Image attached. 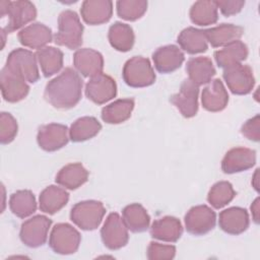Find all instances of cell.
<instances>
[{
	"label": "cell",
	"instance_id": "cell-27",
	"mask_svg": "<svg viewBox=\"0 0 260 260\" xmlns=\"http://www.w3.org/2000/svg\"><path fill=\"white\" fill-rule=\"evenodd\" d=\"M88 178V172L79 164H69L63 167L56 176V183L70 190L77 189L83 185Z\"/></svg>",
	"mask_w": 260,
	"mask_h": 260
},
{
	"label": "cell",
	"instance_id": "cell-8",
	"mask_svg": "<svg viewBox=\"0 0 260 260\" xmlns=\"http://www.w3.org/2000/svg\"><path fill=\"white\" fill-rule=\"evenodd\" d=\"M222 76L228 87L235 94H247L251 92L255 84L251 67L241 63L224 68Z\"/></svg>",
	"mask_w": 260,
	"mask_h": 260
},
{
	"label": "cell",
	"instance_id": "cell-26",
	"mask_svg": "<svg viewBox=\"0 0 260 260\" xmlns=\"http://www.w3.org/2000/svg\"><path fill=\"white\" fill-rule=\"evenodd\" d=\"M69 194L65 189L51 185L45 188L40 195V209L49 214H54L62 209L68 202Z\"/></svg>",
	"mask_w": 260,
	"mask_h": 260
},
{
	"label": "cell",
	"instance_id": "cell-18",
	"mask_svg": "<svg viewBox=\"0 0 260 260\" xmlns=\"http://www.w3.org/2000/svg\"><path fill=\"white\" fill-rule=\"evenodd\" d=\"M154 67L160 73H171L181 67L185 60L183 52L175 45L158 48L152 54Z\"/></svg>",
	"mask_w": 260,
	"mask_h": 260
},
{
	"label": "cell",
	"instance_id": "cell-28",
	"mask_svg": "<svg viewBox=\"0 0 260 260\" xmlns=\"http://www.w3.org/2000/svg\"><path fill=\"white\" fill-rule=\"evenodd\" d=\"M248 57V48L241 41H235L214 52V59L218 67L226 68L229 66L239 64Z\"/></svg>",
	"mask_w": 260,
	"mask_h": 260
},
{
	"label": "cell",
	"instance_id": "cell-42",
	"mask_svg": "<svg viewBox=\"0 0 260 260\" xmlns=\"http://www.w3.org/2000/svg\"><path fill=\"white\" fill-rule=\"evenodd\" d=\"M214 2L224 16H231L239 13L245 5V1L243 0H221Z\"/></svg>",
	"mask_w": 260,
	"mask_h": 260
},
{
	"label": "cell",
	"instance_id": "cell-37",
	"mask_svg": "<svg viewBox=\"0 0 260 260\" xmlns=\"http://www.w3.org/2000/svg\"><path fill=\"white\" fill-rule=\"evenodd\" d=\"M236 192L230 182L220 181L215 183L209 190L207 200L214 208L218 209L229 204L234 197Z\"/></svg>",
	"mask_w": 260,
	"mask_h": 260
},
{
	"label": "cell",
	"instance_id": "cell-39",
	"mask_svg": "<svg viewBox=\"0 0 260 260\" xmlns=\"http://www.w3.org/2000/svg\"><path fill=\"white\" fill-rule=\"evenodd\" d=\"M17 134V122L14 117L2 112L0 115V141L2 144L10 143Z\"/></svg>",
	"mask_w": 260,
	"mask_h": 260
},
{
	"label": "cell",
	"instance_id": "cell-9",
	"mask_svg": "<svg viewBox=\"0 0 260 260\" xmlns=\"http://www.w3.org/2000/svg\"><path fill=\"white\" fill-rule=\"evenodd\" d=\"M101 237L104 245L110 250H118L127 244L128 229L118 213L112 212L108 215L101 230Z\"/></svg>",
	"mask_w": 260,
	"mask_h": 260
},
{
	"label": "cell",
	"instance_id": "cell-30",
	"mask_svg": "<svg viewBox=\"0 0 260 260\" xmlns=\"http://www.w3.org/2000/svg\"><path fill=\"white\" fill-rule=\"evenodd\" d=\"M177 42L180 47L189 54L203 53L207 50V39L204 30L192 26L183 29Z\"/></svg>",
	"mask_w": 260,
	"mask_h": 260
},
{
	"label": "cell",
	"instance_id": "cell-10",
	"mask_svg": "<svg viewBox=\"0 0 260 260\" xmlns=\"http://www.w3.org/2000/svg\"><path fill=\"white\" fill-rule=\"evenodd\" d=\"M52 220L45 215H36L21 224L20 240L30 248H37L44 245L48 238V232Z\"/></svg>",
	"mask_w": 260,
	"mask_h": 260
},
{
	"label": "cell",
	"instance_id": "cell-20",
	"mask_svg": "<svg viewBox=\"0 0 260 260\" xmlns=\"http://www.w3.org/2000/svg\"><path fill=\"white\" fill-rule=\"evenodd\" d=\"M249 214L242 207H230L219 213V228L231 235H240L249 226Z\"/></svg>",
	"mask_w": 260,
	"mask_h": 260
},
{
	"label": "cell",
	"instance_id": "cell-4",
	"mask_svg": "<svg viewBox=\"0 0 260 260\" xmlns=\"http://www.w3.org/2000/svg\"><path fill=\"white\" fill-rule=\"evenodd\" d=\"M122 76L131 87H145L155 81V73L149 60L141 56H134L125 63Z\"/></svg>",
	"mask_w": 260,
	"mask_h": 260
},
{
	"label": "cell",
	"instance_id": "cell-21",
	"mask_svg": "<svg viewBox=\"0 0 260 260\" xmlns=\"http://www.w3.org/2000/svg\"><path fill=\"white\" fill-rule=\"evenodd\" d=\"M229 102V94L220 79L215 78L209 82L202 90L201 103L205 110L209 112L222 111Z\"/></svg>",
	"mask_w": 260,
	"mask_h": 260
},
{
	"label": "cell",
	"instance_id": "cell-33",
	"mask_svg": "<svg viewBox=\"0 0 260 260\" xmlns=\"http://www.w3.org/2000/svg\"><path fill=\"white\" fill-rule=\"evenodd\" d=\"M42 72L49 77L59 72L63 66V53L55 47H45L36 53Z\"/></svg>",
	"mask_w": 260,
	"mask_h": 260
},
{
	"label": "cell",
	"instance_id": "cell-11",
	"mask_svg": "<svg viewBox=\"0 0 260 260\" xmlns=\"http://www.w3.org/2000/svg\"><path fill=\"white\" fill-rule=\"evenodd\" d=\"M215 222L216 214L207 205L193 206L185 215L186 230L194 236L207 234L214 228Z\"/></svg>",
	"mask_w": 260,
	"mask_h": 260
},
{
	"label": "cell",
	"instance_id": "cell-44",
	"mask_svg": "<svg viewBox=\"0 0 260 260\" xmlns=\"http://www.w3.org/2000/svg\"><path fill=\"white\" fill-rule=\"evenodd\" d=\"M258 172H259V170L257 169V170H256V172H255L254 178H253V181H254V182L252 183V184H253V186H254V188L256 189V191H258V190H259V188H258V183H257V182H258Z\"/></svg>",
	"mask_w": 260,
	"mask_h": 260
},
{
	"label": "cell",
	"instance_id": "cell-32",
	"mask_svg": "<svg viewBox=\"0 0 260 260\" xmlns=\"http://www.w3.org/2000/svg\"><path fill=\"white\" fill-rule=\"evenodd\" d=\"M111 46L120 52H127L134 45V32L129 24L117 21L109 28L108 34Z\"/></svg>",
	"mask_w": 260,
	"mask_h": 260
},
{
	"label": "cell",
	"instance_id": "cell-17",
	"mask_svg": "<svg viewBox=\"0 0 260 260\" xmlns=\"http://www.w3.org/2000/svg\"><path fill=\"white\" fill-rule=\"evenodd\" d=\"M73 64L76 70L85 77H92L102 73L104 59L95 50L83 48L78 49L73 56Z\"/></svg>",
	"mask_w": 260,
	"mask_h": 260
},
{
	"label": "cell",
	"instance_id": "cell-36",
	"mask_svg": "<svg viewBox=\"0 0 260 260\" xmlns=\"http://www.w3.org/2000/svg\"><path fill=\"white\" fill-rule=\"evenodd\" d=\"M217 6L214 1H197L190 9V18L198 25H209L217 21Z\"/></svg>",
	"mask_w": 260,
	"mask_h": 260
},
{
	"label": "cell",
	"instance_id": "cell-7",
	"mask_svg": "<svg viewBox=\"0 0 260 260\" xmlns=\"http://www.w3.org/2000/svg\"><path fill=\"white\" fill-rule=\"evenodd\" d=\"M80 234L69 223H57L51 232L49 245L51 249L61 255L73 254L78 250Z\"/></svg>",
	"mask_w": 260,
	"mask_h": 260
},
{
	"label": "cell",
	"instance_id": "cell-16",
	"mask_svg": "<svg viewBox=\"0 0 260 260\" xmlns=\"http://www.w3.org/2000/svg\"><path fill=\"white\" fill-rule=\"evenodd\" d=\"M0 84L3 98L9 103H16L23 100L29 91L26 81L9 71L5 66L1 70Z\"/></svg>",
	"mask_w": 260,
	"mask_h": 260
},
{
	"label": "cell",
	"instance_id": "cell-40",
	"mask_svg": "<svg viewBox=\"0 0 260 260\" xmlns=\"http://www.w3.org/2000/svg\"><path fill=\"white\" fill-rule=\"evenodd\" d=\"M176 255V247L151 242L147 248V258L150 260L173 259Z\"/></svg>",
	"mask_w": 260,
	"mask_h": 260
},
{
	"label": "cell",
	"instance_id": "cell-5",
	"mask_svg": "<svg viewBox=\"0 0 260 260\" xmlns=\"http://www.w3.org/2000/svg\"><path fill=\"white\" fill-rule=\"evenodd\" d=\"M37 56L26 49H15L7 57L5 67L25 81L35 83L40 78Z\"/></svg>",
	"mask_w": 260,
	"mask_h": 260
},
{
	"label": "cell",
	"instance_id": "cell-43",
	"mask_svg": "<svg viewBox=\"0 0 260 260\" xmlns=\"http://www.w3.org/2000/svg\"><path fill=\"white\" fill-rule=\"evenodd\" d=\"M251 211L253 219L256 223L259 222V198H256L251 205Z\"/></svg>",
	"mask_w": 260,
	"mask_h": 260
},
{
	"label": "cell",
	"instance_id": "cell-24",
	"mask_svg": "<svg viewBox=\"0 0 260 260\" xmlns=\"http://www.w3.org/2000/svg\"><path fill=\"white\" fill-rule=\"evenodd\" d=\"M207 42L213 48L226 46L235 41H238L244 32L243 27L232 24V23H222L218 26L204 29Z\"/></svg>",
	"mask_w": 260,
	"mask_h": 260
},
{
	"label": "cell",
	"instance_id": "cell-6",
	"mask_svg": "<svg viewBox=\"0 0 260 260\" xmlns=\"http://www.w3.org/2000/svg\"><path fill=\"white\" fill-rule=\"evenodd\" d=\"M106 213V208L102 202L95 200H86L76 203L71 211V220L81 230H95L102 222Z\"/></svg>",
	"mask_w": 260,
	"mask_h": 260
},
{
	"label": "cell",
	"instance_id": "cell-25",
	"mask_svg": "<svg viewBox=\"0 0 260 260\" xmlns=\"http://www.w3.org/2000/svg\"><path fill=\"white\" fill-rule=\"evenodd\" d=\"M186 71L189 79L195 84L202 85L209 83L215 75V68L212 61L207 57H195L188 60Z\"/></svg>",
	"mask_w": 260,
	"mask_h": 260
},
{
	"label": "cell",
	"instance_id": "cell-15",
	"mask_svg": "<svg viewBox=\"0 0 260 260\" xmlns=\"http://www.w3.org/2000/svg\"><path fill=\"white\" fill-rule=\"evenodd\" d=\"M256 162V152L246 147L230 149L221 161V170L225 174L240 173L251 169Z\"/></svg>",
	"mask_w": 260,
	"mask_h": 260
},
{
	"label": "cell",
	"instance_id": "cell-19",
	"mask_svg": "<svg viewBox=\"0 0 260 260\" xmlns=\"http://www.w3.org/2000/svg\"><path fill=\"white\" fill-rule=\"evenodd\" d=\"M80 13L82 19L88 24L105 23L113 14V2L110 0H85L81 4Z\"/></svg>",
	"mask_w": 260,
	"mask_h": 260
},
{
	"label": "cell",
	"instance_id": "cell-23",
	"mask_svg": "<svg viewBox=\"0 0 260 260\" xmlns=\"http://www.w3.org/2000/svg\"><path fill=\"white\" fill-rule=\"evenodd\" d=\"M183 233L181 221L174 216H164L153 221L150 234L151 237L165 242H177Z\"/></svg>",
	"mask_w": 260,
	"mask_h": 260
},
{
	"label": "cell",
	"instance_id": "cell-34",
	"mask_svg": "<svg viewBox=\"0 0 260 260\" xmlns=\"http://www.w3.org/2000/svg\"><path fill=\"white\" fill-rule=\"evenodd\" d=\"M102 129L101 123L94 117H82L72 123L69 138L73 142H81L95 136Z\"/></svg>",
	"mask_w": 260,
	"mask_h": 260
},
{
	"label": "cell",
	"instance_id": "cell-1",
	"mask_svg": "<svg viewBox=\"0 0 260 260\" xmlns=\"http://www.w3.org/2000/svg\"><path fill=\"white\" fill-rule=\"evenodd\" d=\"M81 89V77L74 69L67 67L47 83L44 96L54 108L70 109L80 101Z\"/></svg>",
	"mask_w": 260,
	"mask_h": 260
},
{
	"label": "cell",
	"instance_id": "cell-29",
	"mask_svg": "<svg viewBox=\"0 0 260 260\" xmlns=\"http://www.w3.org/2000/svg\"><path fill=\"white\" fill-rule=\"evenodd\" d=\"M133 109V99L116 100L103 108L102 119L108 124H120L130 118Z\"/></svg>",
	"mask_w": 260,
	"mask_h": 260
},
{
	"label": "cell",
	"instance_id": "cell-35",
	"mask_svg": "<svg viewBox=\"0 0 260 260\" xmlns=\"http://www.w3.org/2000/svg\"><path fill=\"white\" fill-rule=\"evenodd\" d=\"M9 207L13 214L20 218L31 215L37 209L35 195L29 190H19L10 196Z\"/></svg>",
	"mask_w": 260,
	"mask_h": 260
},
{
	"label": "cell",
	"instance_id": "cell-22",
	"mask_svg": "<svg viewBox=\"0 0 260 260\" xmlns=\"http://www.w3.org/2000/svg\"><path fill=\"white\" fill-rule=\"evenodd\" d=\"M21 45L30 49H43L52 41V30L40 22L31 23L18 32Z\"/></svg>",
	"mask_w": 260,
	"mask_h": 260
},
{
	"label": "cell",
	"instance_id": "cell-12",
	"mask_svg": "<svg viewBox=\"0 0 260 260\" xmlns=\"http://www.w3.org/2000/svg\"><path fill=\"white\" fill-rule=\"evenodd\" d=\"M198 85L188 78L182 82L179 92L173 94L170 101L185 118H191L198 111Z\"/></svg>",
	"mask_w": 260,
	"mask_h": 260
},
{
	"label": "cell",
	"instance_id": "cell-2",
	"mask_svg": "<svg viewBox=\"0 0 260 260\" xmlns=\"http://www.w3.org/2000/svg\"><path fill=\"white\" fill-rule=\"evenodd\" d=\"M83 25L76 12L64 10L58 18V32L54 41L59 46H65L68 49H78L82 44Z\"/></svg>",
	"mask_w": 260,
	"mask_h": 260
},
{
	"label": "cell",
	"instance_id": "cell-41",
	"mask_svg": "<svg viewBox=\"0 0 260 260\" xmlns=\"http://www.w3.org/2000/svg\"><path fill=\"white\" fill-rule=\"evenodd\" d=\"M242 134L250 140L259 141L260 139V117L256 115L252 119H249L241 129Z\"/></svg>",
	"mask_w": 260,
	"mask_h": 260
},
{
	"label": "cell",
	"instance_id": "cell-14",
	"mask_svg": "<svg viewBox=\"0 0 260 260\" xmlns=\"http://www.w3.org/2000/svg\"><path fill=\"white\" fill-rule=\"evenodd\" d=\"M68 128L65 125L51 123L43 125L38 131V144L46 151H55L68 142Z\"/></svg>",
	"mask_w": 260,
	"mask_h": 260
},
{
	"label": "cell",
	"instance_id": "cell-38",
	"mask_svg": "<svg viewBox=\"0 0 260 260\" xmlns=\"http://www.w3.org/2000/svg\"><path fill=\"white\" fill-rule=\"evenodd\" d=\"M116 5L119 17L130 21L140 18L147 9V1L145 0H120Z\"/></svg>",
	"mask_w": 260,
	"mask_h": 260
},
{
	"label": "cell",
	"instance_id": "cell-3",
	"mask_svg": "<svg viewBox=\"0 0 260 260\" xmlns=\"http://www.w3.org/2000/svg\"><path fill=\"white\" fill-rule=\"evenodd\" d=\"M8 14V24L3 28L6 32H12L24 24L32 21L37 16V9L30 1H1L0 15Z\"/></svg>",
	"mask_w": 260,
	"mask_h": 260
},
{
	"label": "cell",
	"instance_id": "cell-31",
	"mask_svg": "<svg viewBox=\"0 0 260 260\" xmlns=\"http://www.w3.org/2000/svg\"><path fill=\"white\" fill-rule=\"evenodd\" d=\"M123 220L128 230L133 233L146 231L150 223V217L146 209L139 203H132L123 209Z\"/></svg>",
	"mask_w": 260,
	"mask_h": 260
},
{
	"label": "cell",
	"instance_id": "cell-13",
	"mask_svg": "<svg viewBox=\"0 0 260 260\" xmlns=\"http://www.w3.org/2000/svg\"><path fill=\"white\" fill-rule=\"evenodd\" d=\"M85 94L88 100L98 105H103L117 94L115 80L104 73L92 76L85 85Z\"/></svg>",
	"mask_w": 260,
	"mask_h": 260
}]
</instances>
